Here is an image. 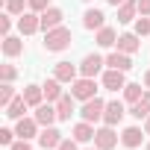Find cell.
Instances as JSON below:
<instances>
[{"instance_id":"cell-1","label":"cell","mask_w":150,"mask_h":150,"mask_svg":"<svg viewBox=\"0 0 150 150\" xmlns=\"http://www.w3.org/2000/svg\"><path fill=\"white\" fill-rule=\"evenodd\" d=\"M68 44H71V30H68V27H56V30H47V35H44V47H47V50L59 53V50H65Z\"/></svg>"},{"instance_id":"cell-2","label":"cell","mask_w":150,"mask_h":150,"mask_svg":"<svg viewBox=\"0 0 150 150\" xmlns=\"http://www.w3.org/2000/svg\"><path fill=\"white\" fill-rule=\"evenodd\" d=\"M94 91H97L94 77H83V80H74V83H71V94L77 97V100H91Z\"/></svg>"},{"instance_id":"cell-3","label":"cell","mask_w":150,"mask_h":150,"mask_svg":"<svg viewBox=\"0 0 150 150\" xmlns=\"http://www.w3.org/2000/svg\"><path fill=\"white\" fill-rule=\"evenodd\" d=\"M103 112H106V103H103L100 97H91V100H86V106H83V121L94 124V121L103 118Z\"/></svg>"},{"instance_id":"cell-4","label":"cell","mask_w":150,"mask_h":150,"mask_svg":"<svg viewBox=\"0 0 150 150\" xmlns=\"http://www.w3.org/2000/svg\"><path fill=\"white\" fill-rule=\"evenodd\" d=\"M115 144H118V135H115V129H112L109 124L94 132V147H97V150H112Z\"/></svg>"},{"instance_id":"cell-5","label":"cell","mask_w":150,"mask_h":150,"mask_svg":"<svg viewBox=\"0 0 150 150\" xmlns=\"http://www.w3.org/2000/svg\"><path fill=\"white\" fill-rule=\"evenodd\" d=\"M18 30H21V35H33L35 30H41V15H35V12L21 15L18 18Z\"/></svg>"},{"instance_id":"cell-6","label":"cell","mask_w":150,"mask_h":150,"mask_svg":"<svg viewBox=\"0 0 150 150\" xmlns=\"http://www.w3.org/2000/svg\"><path fill=\"white\" fill-rule=\"evenodd\" d=\"M103 65H106V62H103L97 53H88V56L83 59V65H80V74H83V77H97Z\"/></svg>"},{"instance_id":"cell-7","label":"cell","mask_w":150,"mask_h":150,"mask_svg":"<svg viewBox=\"0 0 150 150\" xmlns=\"http://www.w3.org/2000/svg\"><path fill=\"white\" fill-rule=\"evenodd\" d=\"M62 9H56V6H50V9H44L41 12V30L47 33V30H56V27H62Z\"/></svg>"},{"instance_id":"cell-8","label":"cell","mask_w":150,"mask_h":150,"mask_svg":"<svg viewBox=\"0 0 150 150\" xmlns=\"http://www.w3.org/2000/svg\"><path fill=\"white\" fill-rule=\"evenodd\" d=\"M127 86V80H124V71H115V68H109L106 74H103V88H109V91H118V88H124Z\"/></svg>"},{"instance_id":"cell-9","label":"cell","mask_w":150,"mask_h":150,"mask_svg":"<svg viewBox=\"0 0 150 150\" xmlns=\"http://www.w3.org/2000/svg\"><path fill=\"white\" fill-rule=\"evenodd\" d=\"M74 94H62L59 100H56V115H59V121H71V115H74Z\"/></svg>"},{"instance_id":"cell-10","label":"cell","mask_w":150,"mask_h":150,"mask_svg":"<svg viewBox=\"0 0 150 150\" xmlns=\"http://www.w3.org/2000/svg\"><path fill=\"white\" fill-rule=\"evenodd\" d=\"M106 65H109V68H115V71H124V74L132 68V62H129V53H121V50L109 53V56H106Z\"/></svg>"},{"instance_id":"cell-11","label":"cell","mask_w":150,"mask_h":150,"mask_svg":"<svg viewBox=\"0 0 150 150\" xmlns=\"http://www.w3.org/2000/svg\"><path fill=\"white\" fill-rule=\"evenodd\" d=\"M59 115H56V106H50V103H41V106H35V121L41 124V127H53V121H56Z\"/></svg>"},{"instance_id":"cell-12","label":"cell","mask_w":150,"mask_h":150,"mask_svg":"<svg viewBox=\"0 0 150 150\" xmlns=\"http://www.w3.org/2000/svg\"><path fill=\"white\" fill-rule=\"evenodd\" d=\"M38 144H41L44 150H53V147H59V144H62V132H59V129H53V127H44V132L38 135Z\"/></svg>"},{"instance_id":"cell-13","label":"cell","mask_w":150,"mask_h":150,"mask_svg":"<svg viewBox=\"0 0 150 150\" xmlns=\"http://www.w3.org/2000/svg\"><path fill=\"white\" fill-rule=\"evenodd\" d=\"M38 127H41V124H38L35 118H21V121H18V127H15V132H18V138H27V141H30V138L35 135V129H38Z\"/></svg>"},{"instance_id":"cell-14","label":"cell","mask_w":150,"mask_h":150,"mask_svg":"<svg viewBox=\"0 0 150 150\" xmlns=\"http://www.w3.org/2000/svg\"><path fill=\"white\" fill-rule=\"evenodd\" d=\"M53 77H56L59 83H74V80H77V68H74L71 62H59L56 71H53Z\"/></svg>"},{"instance_id":"cell-15","label":"cell","mask_w":150,"mask_h":150,"mask_svg":"<svg viewBox=\"0 0 150 150\" xmlns=\"http://www.w3.org/2000/svg\"><path fill=\"white\" fill-rule=\"evenodd\" d=\"M103 18H106V15H103L100 9H88V12L83 15V27H86V30H103V27H106Z\"/></svg>"},{"instance_id":"cell-16","label":"cell","mask_w":150,"mask_h":150,"mask_svg":"<svg viewBox=\"0 0 150 150\" xmlns=\"http://www.w3.org/2000/svg\"><path fill=\"white\" fill-rule=\"evenodd\" d=\"M138 47H141V41H138L135 33H124V35H118V50H121V53H135Z\"/></svg>"},{"instance_id":"cell-17","label":"cell","mask_w":150,"mask_h":150,"mask_svg":"<svg viewBox=\"0 0 150 150\" xmlns=\"http://www.w3.org/2000/svg\"><path fill=\"white\" fill-rule=\"evenodd\" d=\"M121 118H124V103H118V100L106 103V112H103V121H106L109 127H115V124H118Z\"/></svg>"},{"instance_id":"cell-18","label":"cell","mask_w":150,"mask_h":150,"mask_svg":"<svg viewBox=\"0 0 150 150\" xmlns=\"http://www.w3.org/2000/svg\"><path fill=\"white\" fill-rule=\"evenodd\" d=\"M129 115H132V118H138V121L150 115V91H144V94H141V100H138V103H132Z\"/></svg>"},{"instance_id":"cell-19","label":"cell","mask_w":150,"mask_h":150,"mask_svg":"<svg viewBox=\"0 0 150 150\" xmlns=\"http://www.w3.org/2000/svg\"><path fill=\"white\" fill-rule=\"evenodd\" d=\"M135 12H138V0H124L121 9H118V21H121V24H129Z\"/></svg>"},{"instance_id":"cell-20","label":"cell","mask_w":150,"mask_h":150,"mask_svg":"<svg viewBox=\"0 0 150 150\" xmlns=\"http://www.w3.org/2000/svg\"><path fill=\"white\" fill-rule=\"evenodd\" d=\"M27 106H30V103H27V100H24V94H21V97H15V100L6 106V115H9V118H15V121H21V118H24V112H27Z\"/></svg>"},{"instance_id":"cell-21","label":"cell","mask_w":150,"mask_h":150,"mask_svg":"<svg viewBox=\"0 0 150 150\" xmlns=\"http://www.w3.org/2000/svg\"><path fill=\"white\" fill-rule=\"evenodd\" d=\"M141 138H144V135H141V129H138V127H127V129L121 132V141H124L127 147H138V144H141Z\"/></svg>"},{"instance_id":"cell-22","label":"cell","mask_w":150,"mask_h":150,"mask_svg":"<svg viewBox=\"0 0 150 150\" xmlns=\"http://www.w3.org/2000/svg\"><path fill=\"white\" fill-rule=\"evenodd\" d=\"M94 127L88 124V121H83V124H77V127H74V138H77V141H91L94 138Z\"/></svg>"},{"instance_id":"cell-23","label":"cell","mask_w":150,"mask_h":150,"mask_svg":"<svg viewBox=\"0 0 150 150\" xmlns=\"http://www.w3.org/2000/svg\"><path fill=\"white\" fill-rule=\"evenodd\" d=\"M97 44H100V47H112V44H118V33H115L112 27L97 30Z\"/></svg>"},{"instance_id":"cell-24","label":"cell","mask_w":150,"mask_h":150,"mask_svg":"<svg viewBox=\"0 0 150 150\" xmlns=\"http://www.w3.org/2000/svg\"><path fill=\"white\" fill-rule=\"evenodd\" d=\"M41 97H44V88L41 86H27L24 88V100L30 106H41Z\"/></svg>"},{"instance_id":"cell-25","label":"cell","mask_w":150,"mask_h":150,"mask_svg":"<svg viewBox=\"0 0 150 150\" xmlns=\"http://www.w3.org/2000/svg\"><path fill=\"white\" fill-rule=\"evenodd\" d=\"M21 50H24V41L21 38H15V35H6L3 38V53L6 56H18Z\"/></svg>"},{"instance_id":"cell-26","label":"cell","mask_w":150,"mask_h":150,"mask_svg":"<svg viewBox=\"0 0 150 150\" xmlns=\"http://www.w3.org/2000/svg\"><path fill=\"white\" fill-rule=\"evenodd\" d=\"M41 88H44V97H47V103H53V100H59V97H62V88H59V80H56V77H53V80H47Z\"/></svg>"},{"instance_id":"cell-27","label":"cell","mask_w":150,"mask_h":150,"mask_svg":"<svg viewBox=\"0 0 150 150\" xmlns=\"http://www.w3.org/2000/svg\"><path fill=\"white\" fill-rule=\"evenodd\" d=\"M121 91H124L127 103H138V100H141V94H144V91H141V86H135V83H127Z\"/></svg>"},{"instance_id":"cell-28","label":"cell","mask_w":150,"mask_h":150,"mask_svg":"<svg viewBox=\"0 0 150 150\" xmlns=\"http://www.w3.org/2000/svg\"><path fill=\"white\" fill-rule=\"evenodd\" d=\"M12 100H15V88L9 83H3V86H0V106H9Z\"/></svg>"},{"instance_id":"cell-29","label":"cell","mask_w":150,"mask_h":150,"mask_svg":"<svg viewBox=\"0 0 150 150\" xmlns=\"http://www.w3.org/2000/svg\"><path fill=\"white\" fill-rule=\"evenodd\" d=\"M24 6H30V3H24V0H6V12L9 15H24Z\"/></svg>"},{"instance_id":"cell-30","label":"cell","mask_w":150,"mask_h":150,"mask_svg":"<svg viewBox=\"0 0 150 150\" xmlns=\"http://www.w3.org/2000/svg\"><path fill=\"white\" fill-rule=\"evenodd\" d=\"M135 35H150V18L147 15L135 21Z\"/></svg>"},{"instance_id":"cell-31","label":"cell","mask_w":150,"mask_h":150,"mask_svg":"<svg viewBox=\"0 0 150 150\" xmlns=\"http://www.w3.org/2000/svg\"><path fill=\"white\" fill-rule=\"evenodd\" d=\"M15 74H18V71H15L12 65H0V77H3V83H12Z\"/></svg>"},{"instance_id":"cell-32","label":"cell","mask_w":150,"mask_h":150,"mask_svg":"<svg viewBox=\"0 0 150 150\" xmlns=\"http://www.w3.org/2000/svg\"><path fill=\"white\" fill-rule=\"evenodd\" d=\"M27 3H30L33 12H44V9H50V6H47V0H27Z\"/></svg>"},{"instance_id":"cell-33","label":"cell","mask_w":150,"mask_h":150,"mask_svg":"<svg viewBox=\"0 0 150 150\" xmlns=\"http://www.w3.org/2000/svg\"><path fill=\"white\" fill-rule=\"evenodd\" d=\"M9 30H12V18H9V15H3V18H0V33L9 35Z\"/></svg>"},{"instance_id":"cell-34","label":"cell","mask_w":150,"mask_h":150,"mask_svg":"<svg viewBox=\"0 0 150 150\" xmlns=\"http://www.w3.org/2000/svg\"><path fill=\"white\" fill-rule=\"evenodd\" d=\"M12 135H18V132H12V129H0V144H15Z\"/></svg>"},{"instance_id":"cell-35","label":"cell","mask_w":150,"mask_h":150,"mask_svg":"<svg viewBox=\"0 0 150 150\" xmlns=\"http://www.w3.org/2000/svg\"><path fill=\"white\" fill-rule=\"evenodd\" d=\"M56 150H77V138H62V144Z\"/></svg>"},{"instance_id":"cell-36","label":"cell","mask_w":150,"mask_h":150,"mask_svg":"<svg viewBox=\"0 0 150 150\" xmlns=\"http://www.w3.org/2000/svg\"><path fill=\"white\" fill-rule=\"evenodd\" d=\"M9 150H33V147H30V141H27V138H18L15 144H9Z\"/></svg>"},{"instance_id":"cell-37","label":"cell","mask_w":150,"mask_h":150,"mask_svg":"<svg viewBox=\"0 0 150 150\" xmlns=\"http://www.w3.org/2000/svg\"><path fill=\"white\" fill-rule=\"evenodd\" d=\"M138 12L141 15H150V0H138Z\"/></svg>"},{"instance_id":"cell-38","label":"cell","mask_w":150,"mask_h":150,"mask_svg":"<svg viewBox=\"0 0 150 150\" xmlns=\"http://www.w3.org/2000/svg\"><path fill=\"white\" fill-rule=\"evenodd\" d=\"M144 132L150 135V115H147V121H144Z\"/></svg>"},{"instance_id":"cell-39","label":"cell","mask_w":150,"mask_h":150,"mask_svg":"<svg viewBox=\"0 0 150 150\" xmlns=\"http://www.w3.org/2000/svg\"><path fill=\"white\" fill-rule=\"evenodd\" d=\"M144 86H147V88H150V71H147V74H144Z\"/></svg>"},{"instance_id":"cell-40","label":"cell","mask_w":150,"mask_h":150,"mask_svg":"<svg viewBox=\"0 0 150 150\" xmlns=\"http://www.w3.org/2000/svg\"><path fill=\"white\" fill-rule=\"evenodd\" d=\"M106 3H112V6H121V3H124V0H106Z\"/></svg>"},{"instance_id":"cell-41","label":"cell","mask_w":150,"mask_h":150,"mask_svg":"<svg viewBox=\"0 0 150 150\" xmlns=\"http://www.w3.org/2000/svg\"><path fill=\"white\" fill-rule=\"evenodd\" d=\"M147 150H150V144H147Z\"/></svg>"},{"instance_id":"cell-42","label":"cell","mask_w":150,"mask_h":150,"mask_svg":"<svg viewBox=\"0 0 150 150\" xmlns=\"http://www.w3.org/2000/svg\"><path fill=\"white\" fill-rule=\"evenodd\" d=\"M94 150H97V147H94Z\"/></svg>"}]
</instances>
